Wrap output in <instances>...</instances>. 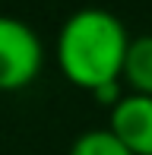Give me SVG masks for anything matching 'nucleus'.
Returning a JSON list of instances; mask_svg holds the SVG:
<instances>
[{
  "instance_id": "5",
  "label": "nucleus",
  "mask_w": 152,
  "mask_h": 155,
  "mask_svg": "<svg viewBox=\"0 0 152 155\" xmlns=\"http://www.w3.org/2000/svg\"><path fill=\"white\" fill-rule=\"evenodd\" d=\"M67 155H130V152L124 149V143L105 127V130H86V133H79V136L73 139V146H70Z\"/></svg>"
},
{
  "instance_id": "4",
  "label": "nucleus",
  "mask_w": 152,
  "mask_h": 155,
  "mask_svg": "<svg viewBox=\"0 0 152 155\" xmlns=\"http://www.w3.org/2000/svg\"><path fill=\"white\" fill-rule=\"evenodd\" d=\"M124 82L133 95L152 98V35H136L130 41L127 63H124Z\"/></svg>"
},
{
  "instance_id": "3",
  "label": "nucleus",
  "mask_w": 152,
  "mask_h": 155,
  "mask_svg": "<svg viewBox=\"0 0 152 155\" xmlns=\"http://www.w3.org/2000/svg\"><path fill=\"white\" fill-rule=\"evenodd\" d=\"M108 130L130 155H152V98L127 92L108 114Z\"/></svg>"
},
{
  "instance_id": "2",
  "label": "nucleus",
  "mask_w": 152,
  "mask_h": 155,
  "mask_svg": "<svg viewBox=\"0 0 152 155\" xmlns=\"http://www.w3.org/2000/svg\"><path fill=\"white\" fill-rule=\"evenodd\" d=\"M45 45L29 22L0 13V92H19L38 79Z\"/></svg>"
},
{
  "instance_id": "1",
  "label": "nucleus",
  "mask_w": 152,
  "mask_h": 155,
  "mask_svg": "<svg viewBox=\"0 0 152 155\" xmlns=\"http://www.w3.org/2000/svg\"><path fill=\"white\" fill-rule=\"evenodd\" d=\"M130 32L121 16L101 6H82L64 19L54 41L57 70L76 89L95 95L105 86L124 82Z\"/></svg>"
}]
</instances>
